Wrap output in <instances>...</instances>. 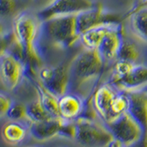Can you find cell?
<instances>
[{
	"instance_id": "6da1fadb",
	"label": "cell",
	"mask_w": 147,
	"mask_h": 147,
	"mask_svg": "<svg viewBox=\"0 0 147 147\" xmlns=\"http://www.w3.org/2000/svg\"><path fill=\"white\" fill-rule=\"evenodd\" d=\"M12 32L16 43L20 46L29 69L41 66V53L40 41L42 38V20L31 11H20L14 17Z\"/></svg>"
},
{
	"instance_id": "7a4b0ae2",
	"label": "cell",
	"mask_w": 147,
	"mask_h": 147,
	"mask_svg": "<svg viewBox=\"0 0 147 147\" xmlns=\"http://www.w3.org/2000/svg\"><path fill=\"white\" fill-rule=\"evenodd\" d=\"M105 61L98 50L84 49L69 63L70 89L84 98L92 95L105 68Z\"/></svg>"
},
{
	"instance_id": "3957f363",
	"label": "cell",
	"mask_w": 147,
	"mask_h": 147,
	"mask_svg": "<svg viewBox=\"0 0 147 147\" xmlns=\"http://www.w3.org/2000/svg\"><path fill=\"white\" fill-rule=\"evenodd\" d=\"M76 15L61 16L42 21V37L53 46L68 48L79 41Z\"/></svg>"
},
{
	"instance_id": "277c9868",
	"label": "cell",
	"mask_w": 147,
	"mask_h": 147,
	"mask_svg": "<svg viewBox=\"0 0 147 147\" xmlns=\"http://www.w3.org/2000/svg\"><path fill=\"white\" fill-rule=\"evenodd\" d=\"M75 122V140L83 147H108L114 139L106 124L99 123L96 119L81 116Z\"/></svg>"
},
{
	"instance_id": "5b68a950",
	"label": "cell",
	"mask_w": 147,
	"mask_h": 147,
	"mask_svg": "<svg viewBox=\"0 0 147 147\" xmlns=\"http://www.w3.org/2000/svg\"><path fill=\"white\" fill-rule=\"evenodd\" d=\"M28 73V65L21 49L15 53L10 49L0 56V80L8 90H15Z\"/></svg>"
},
{
	"instance_id": "8992f818",
	"label": "cell",
	"mask_w": 147,
	"mask_h": 147,
	"mask_svg": "<svg viewBox=\"0 0 147 147\" xmlns=\"http://www.w3.org/2000/svg\"><path fill=\"white\" fill-rule=\"evenodd\" d=\"M37 82L58 98L70 91L69 64L58 66L41 65L36 73Z\"/></svg>"
},
{
	"instance_id": "52a82bcc",
	"label": "cell",
	"mask_w": 147,
	"mask_h": 147,
	"mask_svg": "<svg viewBox=\"0 0 147 147\" xmlns=\"http://www.w3.org/2000/svg\"><path fill=\"white\" fill-rule=\"evenodd\" d=\"M115 139L119 141L125 147H131L141 140L142 130L131 115L127 112L112 121L106 123Z\"/></svg>"
},
{
	"instance_id": "ba28073f",
	"label": "cell",
	"mask_w": 147,
	"mask_h": 147,
	"mask_svg": "<svg viewBox=\"0 0 147 147\" xmlns=\"http://www.w3.org/2000/svg\"><path fill=\"white\" fill-rule=\"evenodd\" d=\"M95 4L92 0H52L36 13L41 20L45 21L55 17L77 15Z\"/></svg>"
},
{
	"instance_id": "9c48e42d",
	"label": "cell",
	"mask_w": 147,
	"mask_h": 147,
	"mask_svg": "<svg viewBox=\"0 0 147 147\" xmlns=\"http://www.w3.org/2000/svg\"><path fill=\"white\" fill-rule=\"evenodd\" d=\"M76 22L79 34L92 28L119 22L118 17L106 9L102 5L95 4L93 7L76 15Z\"/></svg>"
},
{
	"instance_id": "30bf717a",
	"label": "cell",
	"mask_w": 147,
	"mask_h": 147,
	"mask_svg": "<svg viewBox=\"0 0 147 147\" xmlns=\"http://www.w3.org/2000/svg\"><path fill=\"white\" fill-rule=\"evenodd\" d=\"M123 37L124 29L121 23L116 22L110 24L98 50L106 64L113 63L118 60Z\"/></svg>"
},
{
	"instance_id": "8fae6325",
	"label": "cell",
	"mask_w": 147,
	"mask_h": 147,
	"mask_svg": "<svg viewBox=\"0 0 147 147\" xmlns=\"http://www.w3.org/2000/svg\"><path fill=\"white\" fill-rule=\"evenodd\" d=\"M119 89L115 87L111 83H105L96 87L93 94L91 95L90 102L95 111L104 123L109 121L110 108L112 101Z\"/></svg>"
},
{
	"instance_id": "7c38bea8",
	"label": "cell",
	"mask_w": 147,
	"mask_h": 147,
	"mask_svg": "<svg viewBox=\"0 0 147 147\" xmlns=\"http://www.w3.org/2000/svg\"><path fill=\"white\" fill-rule=\"evenodd\" d=\"M86 105L83 96L69 91L59 98L60 117L65 121H76L84 114Z\"/></svg>"
},
{
	"instance_id": "4fadbf2b",
	"label": "cell",
	"mask_w": 147,
	"mask_h": 147,
	"mask_svg": "<svg viewBox=\"0 0 147 147\" xmlns=\"http://www.w3.org/2000/svg\"><path fill=\"white\" fill-rule=\"evenodd\" d=\"M130 98L128 112L139 123L142 134L147 133V93L141 90H125Z\"/></svg>"
},
{
	"instance_id": "5bb4252c",
	"label": "cell",
	"mask_w": 147,
	"mask_h": 147,
	"mask_svg": "<svg viewBox=\"0 0 147 147\" xmlns=\"http://www.w3.org/2000/svg\"><path fill=\"white\" fill-rule=\"evenodd\" d=\"M63 121L62 118H51L43 121L30 123L29 126V133L36 141H49L59 136Z\"/></svg>"
},
{
	"instance_id": "9a60e30c",
	"label": "cell",
	"mask_w": 147,
	"mask_h": 147,
	"mask_svg": "<svg viewBox=\"0 0 147 147\" xmlns=\"http://www.w3.org/2000/svg\"><path fill=\"white\" fill-rule=\"evenodd\" d=\"M111 84L119 90L139 88L147 84V65L141 63H136L127 76Z\"/></svg>"
},
{
	"instance_id": "2e32d148",
	"label": "cell",
	"mask_w": 147,
	"mask_h": 147,
	"mask_svg": "<svg viewBox=\"0 0 147 147\" xmlns=\"http://www.w3.org/2000/svg\"><path fill=\"white\" fill-rule=\"evenodd\" d=\"M129 26L137 39L147 43V2L139 5L131 12Z\"/></svg>"
},
{
	"instance_id": "e0dca14e",
	"label": "cell",
	"mask_w": 147,
	"mask_h": 147,
	"mask_svg": "<svg viewBox=\"0 0 147 147\" xmlns=\"http://www.w3.org/2000/svg\"><path fill=\"white\" fill-rule=\"evenodd\" d=\"M29 133V127L21 121H9L4 124L1 130V136L7 144L18 145L25 140Z\"/></svg>"
},
{
	"instance_id": "ac0fdd59",
	"label": "cell",
	"mask_w": 147,
	"mask_h": 147,
	"mask_svg": "<svg viewBox=\"0 0 147 147\" xmlns=\"http://www.w3.org/2000/svg\"><path fill=\"white\" fill-rule=\"evenodd\" d=\"M110 24L112 23L92 28V29L82 32L79 36V41L84 49L98 50Z\"/></svg>"
},
{
	"instance_id": "d6986e66",
	"label": "cell",
	"mask_w": 147,
	"mask_h": 147,
	"mask_svg": "<svg viewBox=\"0 0 147 147\" xmlns=\"http://www.w3.org/2000/svg\"><path fill=\"white\" fill-rule=\"evenodd\" d=\"M35 89L37 92V98L40 101L41 105L46 109L53 118H61L59 113V98L53 94L47 88L40 84L39 82L36 83Z\"/></svg>"
},
{
	"instance_id": "ffe728a7",
	"label": "cell",
	"mask_w": 147,
	"mask_h": 147,
	"mask_svg": "<svg viewBox=\"0 0 147 147\" xmlns=\"http://www.w3.org/2000/svg\"><path fill=\"white\" fill-rule=\"evenodd\" d=\"M129 107H130V98H129V95L127 93V91L119 89L112 101L109 121L107 123L112 121L113 119L127 113L129 110Z\"/></svg>"
},
{
	"instance_id": "44dd1931",
	"label": "cell",
	"mask_w": 147,
	"mask_h": 147,
	"mask_svg": "<svg viewBox=\"0 0 147 147\" xmlns=\"http://www.w3.org/2000/svg\"><path fill=\"white\" fill-rule=\"evenodd\" d=\"M118 59L126 60V61L140 63H141V52L136 43L133 40H129L124 32L123 40L121 43V47L119 50Z\"/></svg>"
},
{
	"instance_id": "7402d4cb",
	"label": "cell",
	"mask_w": 147,
	"mask_h": 147,
	"mask_svg": "<svg viewBox=\"0 0 147 147\" xmlns=\"http://www.w3.org/2000/svg\"><path fill=\"white\" fill-rule=\"evenodd\" d=\"M27 107V119H29L30 123L40 122L46 119L53 118L46 111V109L41 105L40 101L37 98L35 100L31 101L30 103L26 105Z\"/></svg>"
},
{
	"instance_id": "603a6c76",
	"label": "cell",
	"mask_w": 147,
	"mask_h": 147,
	"mask_svg": "<svg viewBox=\"0 0 147 147\" xmlns=\"http://www.w3.org/2000/svg\"><path fill=\"white\" fill-rule=\"evenodd\" d=\"M6 116L8 118L9 121H21L22 119H27L26 105L13 100V102L10 107H9Z\"/></svg>"
},
{
	"instance_id": "cb8c5ba5",
	"label": "cell",
	"mask_w": 147,
	"mask_h": 147,
	"mask_svg": "<svg viewBox=\"0 0 147 147\" xmlns=\"http://www.w3.org/2000/svg\"><path fill=\"white\" fill-rule=\"evenodd\" d=\"M18 0H0V18L14 16L18 8Z\"/></svg>"
},
{
	"instance_id": "d4e9b609",
	"label": "cell",
	"mask_w": 147,
	"mask_h": 147,
	"mask_svg": "<svg viewBox=\"0 0 147 147\" xmlns=\"http://www.w3.org/2000/svg\"><path fill=\"white\" fill-rule=\"evenodd\" d=\"M16 43V40L12 30L0 35V56L8 52Z\"/></svg>"
},
{
	"instance_id": "484cf974",
	"label": "cell",
	"mask_w": 147,
	"mask_h": 147,
	"mask_svg": "<svg viewBox=\"0 0 147 147\" xmlns=\"http://www.w3.org/2000/svg\"><path fill=\"white\" fill-rule=\"evenodd\" d=\"M13 99L7 94L0 92V118H3L7 115L9 107L11 106Z\"/></svg>"
},
{
	"instance_id": "4316f807",
	"label": "cell",
	"mask_w": 147,
	"mask_h": 147,
	"mask_svg": "<svg viewBox=\"0 0 147 147\" xmlns=\"http://www.w3.org/2000/svg\"><path fill=\"white\" fill-rule=\"evenodd\" d=\"M7 31H9V30L7 28L6 23L2 20V18H0V35L6 33Z\"/></svg>"
},
{
	"instance_id": "83f0119b",
	"label": "cell",
	"mask_w": 147,
	"mask_h": 147,
	"mask_svg": "<svg viewBox=\"0 0 147 147\" xmlns=\"http://www.w3.org/2000/svg\"><path fill=\"white\" fill-rule=\"evenodd\" d=\"M52 0H34V2L38 3V4H42L43 6H45V5H47L48 3H50ZM42 6V7H43Z\"/></svg>"
},
{
	"instance_id": "f1b7e54d",
	"label": "cell",
	"mask_w": 147,
	"mask_h": 147,
	"mask_svg": "<svg viewBox=\"0 0 147 147\" xmlns=\"http://www.w3.org/2000/svg\"><path fill=\"white\" fill-rule=\"evenodd\" d=\"M133 90H134V89H133ZM137 90H141V91H144V92H146V93H147V84L139 87V88H137Z\"/></svg>"
},
{
	"instance_id": "f546056e",
	"label": "cell",
	"mask_w": 147,
	"mask_h": 147,
	"mask_svg": "<svg viewBox=\"0 0 147 147\" xmlns=\"http://www.w3.org/2000/svg\"><path fill=\"white\" fill-rule=\"evenodd\" d=\"M29 147H42V146H38V145H34V146H29Z\"/></svg>"
},
{
	"instance_id": "4dcf8cb0",
	"label": "cell",
	"mask_w": 147,
	"mask_h": 147,
	"mask_svg": "<svg viewBox=\"0 0 147 147\" xmlns=\"http://www.w3.org/2000/svg\"><path fill=\"white\" fill-rule=\"evenodd\" d=\"M58 147H66V146H58Z\"/></svg>"
},
{
	"instance_id": "1f68e13d",
	"label": "cell",
	"mask_w": 147,
	"mask_h": 147,
	"mask_svg": "<svg viewBox=\"0 0 147 147\" xmlns=\"http://www.w3.org/2000/svg\"><path fill=\"white\" fill-rule=\"evenodd\" d=\"M146 2H147V0H146Z\"/></svg>"
}]
</instances>
